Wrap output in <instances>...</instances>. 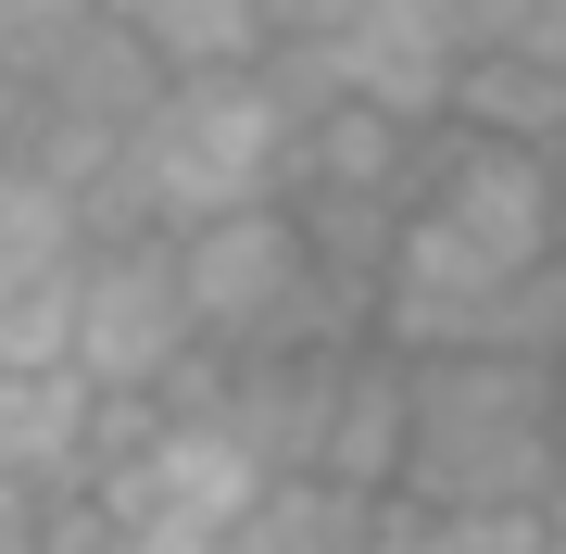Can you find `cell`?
I'll return each mask as SVG.
<instances>
[{
  "instance_id": "12",
  "label": "cell",
  "mask_w": 566,
  "mask_h": 554,
  "mask_svg": "<svg viewBox=\"0 0 566 554\" xmlns=\"http://www.w3.org/2000/svg\"><path fill=\"white\" fill-rule=\"evenodd\" d=\"M0 366H76V265L39 290H0Z\"/></svg>"
},
{
  "instance_id": "6",
  "label": "cell",
  "mask_w": 566,
  "mask_h": 554,
  "mask_svg": "<svg viewBox=\"0 0 566 554\" xmlns=\"http://www.w3.org/2000/svg\"><path fill=\"white\" fill-rule=\"evenodd\" d=\"M403 390H416V366L365 328V341L340 353V378H327L315 479H340V492H390V479H403Z\"/></svg>"
},
{
  "instance_id": "3",
  "label": "cell",
  "mask_w": 566,
  "mask_h": 554,
  "mask_svg": "<svg viewBox=\"0 0 566 554\" xmlns=\"http://www.w3.org/2000/svg\"><path fill=\"white\" fill-rule=\"evenodd\" d=\"M177 240V278H189V315H202L214 353H290V341H340L365 328V290L327 278L303 202H227L202 227H164Z\"/></svg>"
},
{
  "instance_id": "17",
  "label": "cell",
  "mask_w": 566,
  "mask_h": 554,
  "mask_svg": "<svg viewBox=\"0 0 566 554\" xmlns=\"http://www.w3.org/2000/svg\"><path fill=\"white\" fill-rule=\"evenodd\" d=\"M542 177H554V215H566V126H554V139H542Z\"/></svg>"
},
{
  "instance_id": "7",
  "label": "cell",
  "mask_w": 566,
  "mask_h": 554,
  "mask_svg": "<svg viewBox=\"0 0 566 554\" xmlns=\"http://www.w3.org/2000/svg\"><path fill=\"white\" fill-rule=\"evenodd\" d=\"M151 88H164V63L126 39L114 13H88L76 39H63V63L25 88V114H39V126H88V139H126V126L151 114Z\"/></svg>"
},
{
  "instance_id": "16",
  "label": "cell",
  "mask_w": 566,
  "mask_h": 554,
  "mask_svg": "<svg viewBox=\"0 0 566 554\" xmlns=\"http://www.w3.org/2000/svg\"><path fill=\"white\" fill-rule=\"evenodd\" d=\"M542 554H566V479L542 492Z\"/></svg>"
},
{
  "instance_id": "8",
  "label": "cell",
  "mask_w": 566,
  "mask_h": 554,
  "mask_svg": "<svg viewBox=\"0 0 566 554\" xmlns=\"http://www.w3.org/2000/svg\"><path fill=\"white\" fill-rule=\"evenodd\" d=\"M102 13L139 39L164 76H227V63H264V0H102Z\"/></svg>"
},
{
  "instance_id": "19",
  "label": "cell",
  "mask_w": 566,
  "mask_h": 554,
  "mask_svg": "<svg viewBox=\"0 0 566 554\" xmlns=\"http://www.w3.org/2000/svg\"><path fill=\"white\" fill-rule=\"evenodd\" d=\"M554 479H566V429H554Z\"/></svg>"
},
{
  "instance_id": "15",
  "label": "cell",
  "mask_w": 566,
  "mask_h": 554,
  "mask_svg": "<svg viewBox=\"0 0 566 554\" xmlns=\"http://www.w3.org/2000/svg\"><path fill=\"white\" fill-rule=\"evenodd\" d=\"M327 554H390V504H378V516H365V530H353V542H327Z\"/></svg>"
},
{
  "instance_id": "14",
  "label": "cell",
  "mask_w": 566,
  "mask_h": 554,
  "mask_svg": "<svg viewBox=\"0 0 566 554\" xmlns=\"http://www.w3.org/2000/svg\"><path fill=\"white\" fill-rule=\"evenodd\" d=\"M441 13L465 25V51H491V39H504V25H516V0H441Z\"/></svg>"
},
{
  "instance_id": "18",
  "label": "cell",
  "mask_w": 566,
  "mask_h": 554,
  "mask_svg": "<svg viewBox=\"0 0 566 554\" xmlns=\"http://www.w3.org/2000/svg\"><path fill=\"white\" fill-rule=\"evenodd\" d=\"M554 404H566V353H554Z\"/></svg>"
},
{
  "instance_id": "10",
  "label": "cell",
  "mask_w": 566,
  "mask_h": 554,
  "mask_svg": "<svg viewBox=\"0 0 566 554\" xmlns=\"http://www.w3.org/2000/svg\"><path fill=\"white\" fill-rule=\"evenodd\" d=\"M88 252V215H76V189H51L25 151H0V290H39L63 278Z\"/></svg>"
},
{
  "instance_id": "4",
  "label": "cell",
  "mask_w": 566,
  "mask_h": 554,
  "mask_svg": "<svg viewBox=\"0 0 566 554\" xmlns=\"http://www.w3.org/2000/svg\"><path fill=\"white\" fill-rule=\"evenodd\" d=\"M202 353V315H189L177 240L164 227H102L76 252V378L102 404H164V378Z\"/></svg>"
},
{
  "instance_id": "1",
  "label": "cell",
  "mask_w": 566,
  "mask_h": 554,
  "mask_svg": "<svg viewBox=\"0 0 566 554\" xmlns=\"http://www.w3.org/2000/svg\"><path fill=\"white\" fill-rule=\"evenodd\" d=\"M403 479L390 492L428 516H504L554 492V366H516V353H403Z\"/></svg>"
},
{
  "instance_id": "9",
  "label": "cell",
  "mask_w": 566,
  "mask_h": 554,
  "mask_svg": "<svg viewBox=\"0 0 566 554\" xmlns=\"http://www.w3.org/2000/svg\"><path fill=\"white\" fill-rule=\"evenodd\" d=\"M453 126H479V139H528V151H542L554 126H566V63H542V51H465Z\"/></svg>"
},
{
  "instance_id": "11",
  "label": "cell",
  "mask_w": 566,
  "mask_h": 554,
  "mask_svg": "<svg viewBox=\"0 0 566 554\" xmlns=\"http://www.w3.org/2000/svg\"><path fill=\"white\" fill-rule=\"evenodd\" d=\"M453 353H516V366H554V353H566V252L516 265L479 315H465V341H453Z\"/></svg>"
},
{
  "instance_id": "2",
  "label": "cell",
  "mask_w": 566,
  "mask_h": 554,
  "mask_svg": "<svg viewBox=\"0 0 566 554\" xmlns=\"http://www.w3.org/2000/svg\"><path fill=\"white\" fill-rule=\"evenodd\" d=\"M290 139H303V114L277 102L264 63L164 76L151 114L126 126L114 227H202V215H227V202H277V189H290Z\"/></svg>"
},
{
  "instance_id": "5",
  "label": "cell",
  "mask_w": 566,
  "mask_h": 554,
  "mask_svg": "<svg viewBox=\"0 0 566 554\" xmlns=\"http://www.w3.org/2000/svg\"><path fill=\"white\" fill-rule=\"evenodd\" d=\"M327 88L340 102H378L403 126H441L453 114V76H465V25L441 13V0H353L340 25L315 39Z\"/></svg>"
},
{
  "instance_id": "13",
  "label": "cell",
  "mask_w": 566,
  "mask_h": 554,
  "mask_svg": "<svg viewBox=\"0 0 566 554\" xmlns=\"http://www.w3.org/2000/svg\"><path fill=\"white\" fill-rule=\"evenodd\" d=\"M25 554H139V542H126V516L88 492V479H63V492H39V516H25Z\"/></svg>"
}]
</instances>
